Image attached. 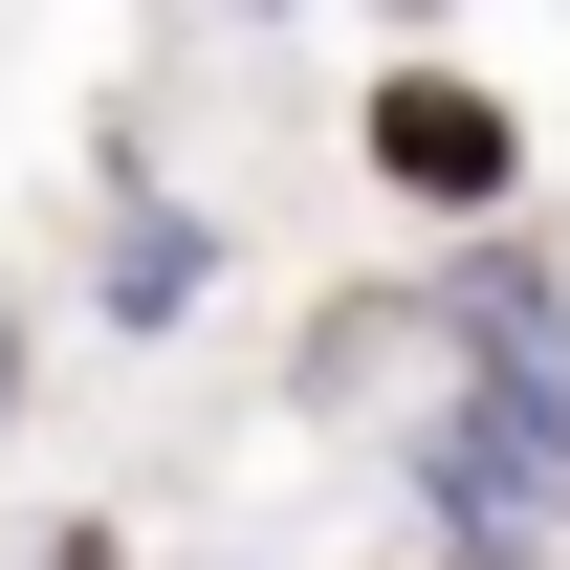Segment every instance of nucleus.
<instances>
[{
  "instance_id": "f257e3e1",
  "label": "nucleus",
  "mask_w": 570,
  "mask_h": 570,
  "mask_svg": "<svg viewBox=\"0 0 570 570\" xmlns=\"http://www.w3.org/2000/svg\"><path fill=\"white\" fill-rule=\"evenodd\" d=\"M352 176H373L395 219L504 242V198H527V110H504L483 67H439V45H417V67H373V88H352Z\"/></svg>"
},
{
  "instance_id": "f03ea898",
  "label": "nucleus",
  "mask_w": 570,
  "mask_h": 570,
  "mask_svg": "<svg viewBox=\"0 0 570 570\" xmlns=\"http://www.w3.org/2000/svg\"><path fill=\"white\" fill-rule=\"evenodd\" d=\"M198 285H219V219H132L110 242V330H176Z\"/></svg>"
},
{
  "instance_id": "7ed1b4c3",
  "label": "nucleus",
  "mask_w": 570,
  "mask_h": 570,
  "mask_svg": "<svg viewBox=\"0 0 570 570\" xmlns=\"http://www.w3.org/2000/svg\"><path fill=\"white\" fill-rule=\"evenodd\" d=\"M22 373H45V330H22V307H0V417H22Z\"/></svg>"
},
{
  "instance_id": "20e7f679",
  "label": "nucleus",
  "mask_w": 570,
  "mask_h": 570,
  "mask_svg": "<svg viewBox=\"0 0 570 570\" xmlns=\"http://www.w3.org/2000/svg\"><path fill=\"white\" fill-rule=\"evenodd\" d=\"M22 570H110V527H45V549H22Z\"/></svg>"
},
{
  "instance_id": "39448f33",
  "label": "nucleus",
  "mask_w": 570,
  "mask_h": 570,
  "mask_svg": "<svg viewBox=\"0 0 570 570\" xmlns=\"http://www.w3.org/2000/svg\"><path fill=\"white\" fill-rule=\"evenodd\" d=\"M352 22H461V0H352Z\"/></svg>"
},
{
  "instance_id": "423d86ee",
  "label": "nucleus",
  "mask_w": 570,
  "mask_h": 570,
  "mask_svg": "<svg viewBox=\"0 0 570 570\" xmlns=\"http://www.w3.org/2000/svg\"><path fill=\"white\" fill-rule=\"evenodd\" d=\"M242 22H264V0H242Z\"/></svg>"
},
{
  "instance_id": "0eeeda50",
  "label": "nucleus",
  "mask_w": 570,
  "mask_h": 570,
  "mask_svg": "<svg viewBox=\"0 0 570 570\" xmlns=\"http://www.w3.org/2000/svg\"><path fill=\"white\" fill-rule=\"evenodd\" d=\"M439 570H461V549H439Z\"/></svg>"
}]
</instances>
